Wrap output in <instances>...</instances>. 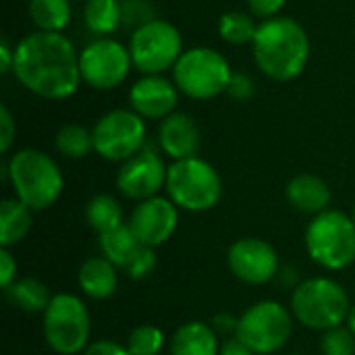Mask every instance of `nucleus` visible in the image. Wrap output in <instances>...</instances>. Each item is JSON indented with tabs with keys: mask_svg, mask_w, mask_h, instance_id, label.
Returning a JSON list of instances; mask_svg holds the SVG:
<instances>
[{
	"mask_svg": "<svg viewBox=\"0 0 355 355\" xmlns=\"http://www.w3.org/2000/svg\"><path fill=\"white\" fill-rule=\"evenodd\" d=\"M29 17L37 31L62 33L71 23V2L69 0H29Z\"/></svg>",
	"mask_w": 355,
	"mask_h": 355,
	"instance_id": "393cba45",
	"label": "nucleus"
},
{
	"mask_svg": "<svg viewBox=\"0 0 355 355\" xmlns=\"http://www.w3.org/2000/svg\"><path fill=\"white\" fill-rule=\"evenodd\" d=\"M258 25L250 12L243 10H229L223 12L218 19V35L233 46H245L252 44L256 37Z\"/></svg>",
	"mask_w": 355,
	"mask_h": 355,
	"instance_id": "bb28decb",
	"label": "nucleus"
},
{
	"mask_svg": "<svg viewBox=\"0 0 355 355\" xmlns=\"http://www.w3.org/2000/svg\"><path fill=\"white\" fill-rule=\"evenodd\" d=\"M291 331V312L275 300H264L241 314L235 337L256 355H270L287 345Z\"/></svg>",
	"mask_w": 355,
	"mask_h": 355,
	"instance_id": "9d476101",
	"label": "nucleus"
},
{
	"mask_svg": "<svg viewBox=\"0 0 355 355\" xmlns=\"http://www.w3.org/2000/svg\"><path fill=\"white\" fill-rule=\"evenodd\" d=\"M85 220L98 235L108 233V231L125 225L123 223V208H121L119 200L108 196V193H98L87 202Z\"/></svg>",
	"mask_w": 355,
	"mask_h": 355,
	"instance_id": "a878e982",
	"label": "nucleus"
},
{
	"mask_svg": "<svg viewBox=\"0 0 355 355\" xmlns=\"http://www.w3.org/2000/svg\"><path fill=\"white\" fill-rule=\"evenodd\" d=\"M287 202L302 214H320L324 210H329L331 206V187L324 179L310 175V173H302L297 177H293L287 185Z\"/></svg>",
	"mask_w": 355,
	"mask_h": 355,
	"instance_id": "a211bd4d",
	"label": "nucleus"
},
{
	"mask_svg": "<svg viewBox=\"0 0 355 355\" xmlns=\"http://www.w3.org/2000/svg\"><path fill=\"white\" fill-rule=\"evenodd\" d=\"M17 137V125L15 119L8 110V106H0V152L6 154Z\"/></svg>",
	"mask_w": 355,
	"mask_h": 355,
	"instance_id": "473e14b6",
	"label": "nucleus"
},
{
	"mask_svg": "<svg viewBox=\"0 0 355 355\" xmlns=\"http://www.w3.org/2000/svg\"><path fill=\"white\" fill-rule=\"evenodd\" d=\"M168 200L187 212L212 210L223 196V181L218 171L204 158L193 156L175 160L166 175Z\"/></svg>",
	"mask_w": 355,
	"mask_h": 355,
	"instance_id": "423d86ee",
	"label": "nucleus"
},
{
	"mask_svg": "<svg viewBox=\"0 0 355 355\" xmlns=\"http://www.w3.org/2000/svg\"><path fill=\"white\" fill-rule=\"evenodd\" d=\"M347 329H349V331L355 335V306H352V310H349V316H347Z\"/></svg>",
	"mask_w": 355,
	"mask_h": 355,
	"instance_id": "ea45409f",
	"label": "nucleus"
},
{
	"mask_svg": "<svg viewBox=\"0 0 355 355\" xmlns=\"http://www.w3.org/2000/svg\"><path fill=\"white\" fill-rule=\"evenodd\" d=\"M254 60L272 81L297 79L310 60V37L304 25L291 17H272L258 25L252 42Z\"/></svg>",
	"mask_w": 355,
	"mask_h": 355,
	"instance_id": "f03ea898",
	"label": "nucleus"
},
{
	"mask_svg": "<svg viewBox=\"0 0 355 355\" xmlns=\"http://www.w3.org/2000/svg\"><path fill=\"white\" fill-rule=\"evenodd\" d=\"M12 75L40 98L67 100L81 83L79 52L64 33L33 31L15 46Z\"/></svg>",
	"mask_w": 355,
	"mask_h": 355,
	"instance_id": "f257e3e1",
	"label": "nucleus"
},
{
	"mask_svg": "<svg viewBox=\"0 0 355 355\" xmlns=\"http://www.w3.org/2000/svg\"><path fill=\"white\" fill-rule=\"evenodd\" d=\"M291 355H300V354H291Z\"/></svg>",
	"mask_w": 355,
	"mask_h": 355,
	"instance_id": "79ce46f5",
	"label": "nucleus"
},
{
	"mask_svg": "<svg viewBox=\"0 0 355 355\" xmlns=\"http://www.w3.org/2000/svg\"><path fill=\"white\" fill-rule=\"evenodd\" d=\"M156 268V254H154V248H148L144 245L139 250V254L135 256V260L127 266V275L129 279H135V281H141L146 277H150Z\"/></svg>",
	"mask_w": 355,
	"mask_h": 355,
	"instance_id": "7c9ffc66",
	"label": "nucleus"
},
{
	"mask_svg": "<svg viewBox=\"0 0 355 355\" xmlns=\"http://www.w3.org/2000/svg\"><path fill=\"white\" fill-rule=\"evenodd\" d=\"M202 135L198 123L185 112H173L160 121L158 127V146L173 162L193 158L200 152Z\"/></svg>",
	"mask_w": 355,
	"mask_h": 355,
	"instance_id": "f3484780",
	"label": "nucleus"
},
{
	"mask_svg": "<svg viewBox=\"0 0 355 355\" xmlns=\"http://www.w3.org/2000/svg\"><path fill=\"white\" fill-rule=\"evenodd\" d=\"M347 291L329 277L302 281L291 295V314L312 331H331L343 327L349 316Z\"/></svg>",
	"mask_w": 355,
	"mask_h": 355,
	"instance_id": "20e7f679",
	"label": "nucleus"
},
{
	"mask_svg": "<svg viewBox=\"0 0 355 355\" xmlns=\"http://www.w3.org/2000/svg\"><path fill=\"white\" fill-rule=\"evenodd\" d=\"M15 67V48H10V44L6 40L0 42V73H12Z\"/></svg>",
	"mask_w": 355,
	"mask_h": 355,
	"instance_id": "4c0bfd02",
	"label": "nucleus"
},
{
	"mask_svg": "<svg viewBox=\"0 0 355 355\" xmlns=\"http://www.w3.org/2000/svg\"><path fill=\"white\" fill-rule=\"evenodd\" d=\"M227 264L233 277L248 285H266L281 270L275 248L260 237L237 239L227 252Z\"/></svg>",
	"mask_w": 355,
	"mask_h": 355,
	"instance_id": "4468645a",
	"label": "nucleus"
},
{
	"mask_svg": "<svg viewBox=\"0 0 355 355\" xmlns=\"http://www.w3.org/2000/svg\"><path fill=\"white\" fill-rule=\"evenodd\" d=\"M85 2H87V0H85Z\"/></svg>",
	"mask_w": 355,
	"mask_h": 355,
	"instance_id": "37998d69",
	"label": "nucleus"
},
{
	"mask_svg": "<svg viewBox=\"0 0 355 355\" xmlns=\"http://www.w3.org/2000/svg\"><path fill=\"white\" fill-rule=\"evenodd\" d=\"M6 295L10 300V304L27 314H37L48 308L52 295L48 291V287L33 279V277H23V279H17L8 289H6Z\"/></svg>",
	"mask_w": 355,
	"mask_h": 355,
	"instance_id": "b1692460",
	"label": "nucleus"
},
{
	"mask_svg": "<svg viewBox=\"0 0 355 355\" xmlns=\"http://www.w3.org/2000/svg\"><path fill=\"white\" fill-rule=\"evenodd\" d=\"M54 146L56 150L64 156V158H83L89 152H94V135L92 129L77 125V123H69L62 125L54 137Z\"/></svg>",
	"mask_w": 355,
	"mask_h": 355,
	"instance_id": "cd10ccee",
	"label": "nucleus"
},
{
	"mask_svg": "<svg viewBox=\"0 0 355 355\" xmlns=\"http://www.w3.org/2000/svg\"><path fill=\"white\" fill-rule=\"evenodd\" d=\"M127 225L141 245L158 248L175 235L179 225V208L168 198L156 196L139 202L133 208Z\"/></svg>",
	"mask_w": 355,
	"mask_h": 355,
	"instance_id": "2eb2a0df",
	"label": "nucleus"
},
{
	"mask_svg": "<svg viewBox=\"0 0 355 355\" xmlns=\"http://www.w3.org/2000/svg\"><path fill=\"white\" fill-rule=\"evenodd\" d=\"M237 322H239V318H235L227 312H220L212 318V329L216 331V335H235Z\"/></svg>",
	"mask_w": 355,
	"mask_h": 355,
	"instance_id": "e433bc0d",
	"label": "nucleus"
},
{
	"mask_svg": "<svg viewBox=\"0 0 355 355\" xmlns=\"http://www.w3.org/2000/svg\"><path fill=\"white\" fill-rule=\"evenodd\" d=\"M308 256L324 270H343L355 262V223L341 210L316 214L306 229Z\"/></svg>",
	"mask_w": 355,
	"mask_h": 355,
	"instance_id": "0eeeda50",
	"label": "nucleus"
},
{
	"mask_svg": "<svg viewBox=\"0 0 355 355\" xmlns=\"http://www.w3.org/2000/svg\"><path fill=\"white\" fill-rule=\"evenodd\" d=\"M85 27L98 37H110L123 23V4L119 0H87L83 6Z\"/></svg>",
	"mask_w": 355,
	"mask_h": 355,
	"instance_id": "5701e85b",
	"label": "nucleus"
},
{
	"mask_svg": "<svg viewBox=\"0 0 355 355\" xmlns=\"http://www.w3.org/2000/svg\"><path fill=\"white\" fill-rule=\"evenodd\" d=\"M179 94L175 81L164 75H144L129 89V106L146 121H162L175 112Z\"/></svg>",
	"mask_w": 355,
	"mask_h": 355,
	"instance_id": "dca6fc26",
	"label": "nucleus"
},
{
	"mask_svg": "<svg viewBox=\"0 0 355 355\" xmlns=\"http://www.w3.org/2000/svg\"><path fill=\"white\" fill-rule=\"evenodd\" d=\"M94 152L110 162H125L146 148L148 127L131 108H114L92 127Z\"/></svg>",
	"mask_w": 355,
	"mask_h": 355,
	"instance_id": "9b49d317",
	"label": "nucleus"
},
{
	"mask_svg": "<svg viewBox=\"0 0 355 355\" xmlns=\"http://www.w3.org/2000/svg\"><path fill=\"white\" fill-rule=\"evenodd\" d=\"M233 69L229 60L210 46L187 48L173 69L179 92L191 100H212L229 89Z\"/></svg>",
	"mask_w": 355,
	"mask_h": 355,
	"instance_id": "39448f33",
	"label": "nucleus"
},
{
	"mask_svg": "<svg viewBox=\"0 0 355 355\" xmlns=\"http://www.w3.org/2000/svg\"><path fill=\"white\" fill-rule=\"evenodd\" d=\"M352 218H354V223H355V208H354V216H352Z\"/></svg>",
	"mask_w": 355,
	"mask_h": 355,
	"instance_id": "a19ab883",
	"label": "nucleus"
},
{
	"mask_svg": "<svg viewBox=\"0 0 355 355\" xmlns=\"http://www.w3.org/2000/svg\"><path fill=\"white\" fill-rule=\"evenodd\" d=\"M83 355H131L129 349L116 341H110V339H100L96 343H89L85 347Z\"/></svg>",
	"mask_w": 355,
	"mask_h": 355,
	"instance_id": "c9c22d12",
	"label": "nucleus"
},
{
	"mask_svg": "<svg viewBox=\"0 0 355 355\" xmlns=\"http://www.w3.org/2000/svg\"><path fill=\"white\" fill-rule=\"evenodd\" d=\"M285 4H287V0H248L250 12L262 21L279 17V12L285 8Z\"/></svg>",
	"mask_w": 355,
	"mask_h": 355,
	"instance_id": "72a5a7b5",
	"label": "nucleus"
},
{
	"mask_svg": "<svg viewBox=\"0 0 355 355\" xmlns=\"http://www.w3.org/2000/svg\"><path fill=\"white\" fill-rule=\"evenodd\" d=\"M17 281V260L8 248H0V285L6 291Z\"/></svg>",
	"mask_w": 355,
	"mask_h": 355,
	"instance_id": "f704fd0d",
	"label": "nucleus"
},
{
	"mask_svg": "<svg viewBox=\"0 0 355 355\" xmlns=\"http://www.w3.org/2000/svg\"><path fill=\"white\" fill-rule=\"evenodd\" d=\"M119 268L104 256H94L87 258L79 272H77V283L79 289L89 297V300H108L116 293L119 287Z\"/></svg>",
	"mask_w": 355,
	"mask_h": 355,
	"instance_id": "6ab92c4d",
	"label": "nucleus"
},
{
	"mask_svg": "<svg viewBox=\"0 0 355 355\" xmlns=\"http://www.w3.org/2000/svg\"><path fill=\"white\" fill-rule=\"evenodd\" d=\"M166 175L168 166L162 156L146 144L141 152L121 164L116 173V187L125 198L144 202L156 198L166 187Z\"/></svg>",
	"mask_w": 355,
	"mask_h": 355,
	"instance_id": "ddd939ff",
	"label": "nucleus"
},
{
	"mask_svg": "<svg viewBox=\"0 0 355 355\" xmlns=\"http://www.w3.org/2000/svg\"><path fill=\"white\" fill-rule=\"evenodd\" d=\"M220 355H256L248 345H243L237 337H233V339H229V341H225L223 343V347H220Z\"/></svg>",
	"mask_w": 355,
	"mask_h": 355,
	"instance_id": "58836bf2",
	"label": "nucleus"
},
{
	"mask_svg": "<svg viewBox=\"0 0 355 355\" xmlns=\"http://www.w3.org/2000/svg\"><path fill=\"white\" fill-rule=\"evenodd\" d=\"M133 69L144 75H162L175 69L183 50L181 31L164 19H152L133 29L129 40Z\"/></svg>",
	"mask_w": 355,
	"mask_h": 355,
	"instance_id": "1a4fd4ad",
	"label": "nucleus"
},
{
	"mask_svg": "<svg viewBox=\"0 0 355 355\" xmlns=\"http://www.w3.org/2000/svg\"><path fill=\"white\" fill-rule=\"evenodd\" d=\"M141 248L144 245L139 243V239L135 237V233L131 231V227L127 223L100 235L102 256L108 258L121 270H127V266L135 260V256L139 254Z\"/></svg>",
	"mask_w": 355,
	"mask_h": 355,
	"instance_id": "4be33fe9",
	"label": "nucleus"
},
{
	"mask_svg": "<svg viewBox=\"0 0 355 355\" xmlns=\"http://www.w3.org/2000/svg\"><path fill=\"white\" fill-rule=\"evenodd\" d=\"M42 331L46 345L58 355H77L85 352L89 341V312L85 304L71 293L52 295L44 310Z\"/></svg>",
	"mask_w": 355,
	"mask_h": 355,
	"instance_id": "6e6552de",
	"label": "nucleus"
},
{
	"mask_svg": "<svg viewBox=\"0 0 355 355\" xmlns=\"http://www.w3.org/2000/svg\"><path fill=\"white\" fill-rule=\"evenodd\" d=\"M171 355H220L216 331L198 320L179 327L171 339Z\"/></svg>",
	"mask_w": 355,
	"mask_h": 355,
	"instance_id": "aec40b11",
	"label": "nucleus"
},
{
	"mask_svg": "<svg viewBox=\"0 0 355 355\" xmlns=\"http://www.w3.org/2000/svg\"><path fill=\"white\" fill-rule=\"evenodd\" d=\"M254 92H256V85H254V79L245 73H233L231 77V83H229V89L227 94L237 100V102H245L250 98H254Z\"/></svg>",
	"mask_w": 355,
	"mask_h": 355,
	"instance_id": "2f4dec72",
	"label": "nucleus"
},
{
	"mask_svg": "<svg viewBox=\"0 0 355 355\" xmlns=\"http://www.w3.org/2000/svg\"><path fill=\"white\" fill-rule=\"evenodd\" d=\"M31 212L17 198H4L0 202V248H12L27 237L33 225Z\"/></svg>",
	"mask_w": 355,
	"mask_h": 355,
	"instance_id": "412c9836",
	"label": "nucleus"
},
{
	"mask_svg": "<svg viewBox=\"0 0 355 355\" xmlns=\"http://www.w3.org/2000/svg\"><path fill=\"white\" fill-rule=\"evenodd\" d=\"M2 179L10 183L15 198L33 212L50 208L64 189V177L58 164L35 148H23L4 160Z\"/></svg>",
	"mask_w": 355,
	"mask_h": 355,
	"instance_id": "7ed1b4c3",
	"label": "nucleus"
},
{
	"mask_svg": "<svg viewBox=\"0 0 355 355\" xmlns=\"http://www.w3.org/2000/svg\"><path fill=\"white\" fill-rule=\"evenodd\" d=\"M320 349L322 355H355V335L347 327L324 331Z\"/></svg>",
	"mask_w": 355,
	"mask_h": 355,
	"instance_id": "c756f323",
	"label": "nucleus"
},
{
	"mask_svg": "<svg viewBox=\"0 0 355 355\" xmlns=\"http://www.w3.org/2000/svg\"><path fill=\"white\" fill-rule=\"evenodd\" d=\"M164 343H166L164 333L158 327L141 324L129 333L125 347L131 355H160L164 349Z\"/></svg>",
	"mask_w": 355,
	"mask_h": 355,
	"instance_id": "c85d7f7f",
	"label": "nucleus"
},
{
	"mask_svg": "<svg viewBox=\"0 0 355 355\" xmlns=\"http://www.w3.org/2000/svg\"><path fill=\"white\" fill-rule=\"evenodd\" d=\"M133 60L129 46L112 37H98L79 52L81 81L94 89H114L131 73Z\"/></svg>",
	"mask_w": 355,
	"mask_h": 355,
	"instance_id": "f8f14e48",
	"label": "nucleus"
}]
</instances>
